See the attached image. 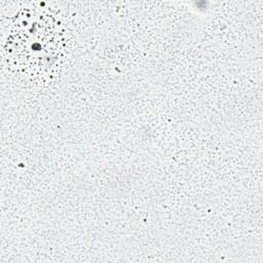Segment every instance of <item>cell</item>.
I'll return each mask as SVG.
<instances>
[{
  "mask_svg": "<svg viewBox=\"0 0 263 263\" xmlns=\"http://www.w3.org/2000/svg\"><path fill=\"white\" fill-rule=\"evenodd\" d=\"M65 41L55 15L44 8H24L8 32L5 51L9 67L26 79L41 80L59 65Z\"/></svg>",
  "mask_w": 263,
  "mask_h": 263,
  "instance_id": "obj_1",
  "label": "cell"
}]
</instances>
